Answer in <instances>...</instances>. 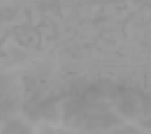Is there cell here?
<instances>
[{"instance_id": "6da1fadb", "label": "cell", "mask_w": 151, "mask_h": 134, "mask_svg": "<svg viewBox=\"0 0 151 134\" xmlns=\"http://www.w3.org/2000/svg\"><path fill=\"white\" fill-rule=\"evenodd\" d=\"M0 134H32V130L22 122L12 120L3 126Z\"/></svg>"}]
</instances>
